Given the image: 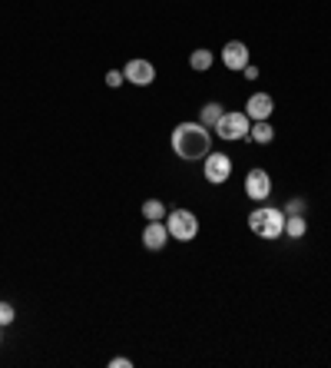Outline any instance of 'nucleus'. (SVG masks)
Returning a JSON list of instances; mask_svg holds the SVG:
<instances>
[{"mask_svg": "<svg viewBox=\"0 0 331 368\" xmlns=\"http://www.w3.org/2000/svg\"><path fill=\"white\" fill-rule=\"evenodd\" d=\"M272 109H275V100L272 93H252L245 103V116L252 123L255 120H272Z\"/></svg>", "mask_w": 331, "mask_h": 368, "instance_id": "9", "label": "nucleus"}, {"mask_svg": "<svg viewBox=\"0 0 331 368\" xmlns=\"http://www.w3.org/2000/svg\"><path fill=\"white\" fill-rule=\"evenodd\" d=\"M172 153L186 160V163H195V160H206L212 153V133L202 123H179L172 130Z\"/></svg>", "mask_w": 331, "mask_h": 368, "instance_id": "1", "label": "nucleus"}, {"mask_svg": "<svg viewBox=\"0 0 331 368\" xmlns=\"http://www.w3.org/2000/svg\"><path fill=\"white\" fill-rule=\"evenodd\" d=\"M248 137L265 146V143H272V139H275V130H272V123H268V120H255V123H252V130H248Z\"/></svg>", "mask_w": 331, "mask_h": 368, "instance_id": "11", "label": "nucleus"}, {"mask_svg": "<svg viewBox=\"0 0 331 368\" xmlns=\"http://www.w3.org/2000/svg\"><path fill=\"white\" fill-rule=\"evenodd\" d=\"M222 113H225V109H222V103H206V107H202V113H199V123H202V126H209V130H216V123L222 120Z\"/></svg>", "mask_w": 331, "mask_h": 368, "instance_id": "13", "label": "nucleus"}, {"mask_svg": "<svg viewBox=\"0 0 331 368\" xmlns=\"http://www.w3.org/2000/svg\"><path fill=\"white\" fill-rule=\"evenodd\" d=\"M123 77L126 83H133V86H150L156 80V67H152L150 60H129L123 67Z\"/></svg>", "mask_w": 331, "mask_h": 368, "instance_id": "7", "label": "nucleus"}, {"mask_svg": "<svg viewBox=\"0 0 331 368\" xmlns=\"http://www.w3.org/2000/svg\"><path fill=\"white\" fill-rule=\"evenodd\" d=\"M305 209H308V203H305V199H291V203L285 206V216H302Z\"/></svg>", "mask_w": 331, "mask_h": 368, "instance_id": "18", "label": "nucleus"}, {"mask_svg": "<svg viewBox=\"0 0 331 368\" xmlns=\"http://www.w3.org/2000/svg\"><path fill=\"white\" fill-rule=\"evenodd\" d=\"M305 232H308L305 216H285V236H289V239H302Z\"/></svg>", "mask_w": 331, "mask_h": 368, "instance_id": "14", "label": "nucleus"}, {"mask_svg": "<svg viewBox=\"0 0 331 368\" xmlns=\"http://www.w3.org/2000/svg\"><path fill=\"white\" fill-rule=\"evenodd\" d=\"M17 319V309L10 305V302H0V325H10Z\"/></svg>", "mask_w": 331, "mask_h": 368, "instance_id": "16", "label": "nucleus"}, {"mask_svg": "<svg viewBox=\"0 0 331 368\" xmlns=\"http://www.w3.org/2000/svg\"><path fill=\"white\" fill-rule=\"evenodd\" d=\"M172 236H169V229H166L163 219H156V222H146V229H143V245L150 249V252H159L166 243H169Z\"/></svg>", "mask_w": 331, "mask_h": 368, "instance_id": "10", "label": "nucleus"}, {"mask_svg": "<svg viewBox=\"0 0 331 368\" xmlns=\"http://www.w3.org/2000/svg\"><path fill=\"white\" fill-rule=\"evenodd\" d=\"M202 173H206V179L212 183V186H222L225 179L232 176V160L225 156V153H209L206 160H202Z\"/></svg>", "mask_w": 331, "mask_h": 368, "instance_id": "5", "label": "nucleus"}, {"mask_svg": "<svg viewBox=\"0 0 331 368\" xmlns=\"http://www.w3.org/2000/svg\"><path fill=\"white\" fill-rule=\"evenodd\" d=\"M222 63H225V70H245L248 67V47L242 40H229L225 47H222Z\"/></svg>", "mask_w": 331, "mask_h": 368, "instance_id": "8", "label": "nucleus"}, {"mask_svg": "<svg viewBox=\"0 0 331 368\" xmlns=\"http://www.w3.org/2000/svg\"><path fill=\"white\" fill-rule=\"evenodd\" d=\"M242 73H245V80H259V67H252V63H248Z\"/></svg>", "mask_w": 331, "mask_h": 368, "instance_id": "20", "label": "nucleus"}, {"mask_svg": "<svg viewBox=\"0 0 331 368\" xmlns=\"http://www.w3.org/2000/svg\"><path fill=\"white\" fill-rule=\"evenodd\" d=\"M248 229L255 232L259 239H278V236H285V209H252V216H248Z\"/></svg>", "mask_w": 331, "mask_h": 368, "instance_id": "2", "label": "nucleus"}, {"mask_svg": "<svg viewBox=\"0 0 331 368\" xmlns=\"http://www.w3.org/2000/svg\"><path fill=\"white\" fill-rule=\"evenodd\" d=\"M123 83H126L123 70H110V73H106V86H110V90H116V86H123Z\"/></svg>", "mask_w": 331, "mask_h": 368, "instance_id": "17", "label": "nucleus"}, {"mask_svg": "<svg viewBox=\"0 0 331 368\" xmlns=\"http://www.w3.org/2000/svg\"><path fill=\"white\" fill-rule=\"evenodd\" d=\"M212 60H216V56H212V50L199 47V50H193V54H189V67L199 70V73H206V70L212 67Z\"/></svg>", "mask_w": 331, "mask_h": 368, "instance_id": "12", "label": "nucleus"}, {"mask_svg": "<svg viewBox=\"0 0 331 368\" xmlns=\"http://www.w3.org/2000/svg\"><path fill=\"white\" fill-rule=\"evenodd\" d=\"M166 229H169V236L176 243H193L195 236H199V219L189 209H172L169 219H166Z\"/></svg>", "mask_w": 331, "mask_h": 368, "instance_id": "3", "label": "nucleus"}, {"mask_svg": "<svg viewBox=\"0 0 331 368\" xmlns=\"http://www.w3.org/2000/svg\"><path fill=\"white\" fill-rule=\"evenodd\" d=\"M110 368H133L129 358H110Z\"/></svg>", "mask_w": 331, "mask_h": 368, "instance_id": "19", "label": "nucleus"}, {"mask_svg": "<svg viewBox=\"0 0 331 368\" xmlns=\"http://www.w3.org/2000/svg\"><path fill=\"white\" fill-rule=\"evenodd\" d=\"M245 196L248 199H255V203H262L272 196V176L265 173L262 166H255V169H248L245 176Z\"/></svg>", "mask_w": 331, "mask_h": 368, "instance_id": "6", "label": "nucleus"}, {"mask_svg": "<svg viewBox=\"0 0 331 368\" xmlns=\"http://www.w3.org/2000/svg\"><path fill=\"white\" fill-rule=\"evenodd\" d=\"M0 328H3V325H0Z\"/></svg>", "mask_w": 331, "mask_h": 368, "instance_id": "21", "label": "nucleus"}, {"mask_svg": "<svg viewBox=\"0 0 331 368\" xmlns=\"http://www.w3.org/2000/svg\"><path fill=\"white\" fill-rule=\"evenodd\" d=\"M248 130H252V120L245 113H222V120L216 123L212 133H219V139H225V143H235V139H245Z\"/></svg>", "mask_w": 331, "mask_h": 368, "instance_id": "4", "label": "nucleus"}, {"mask_svg": "<svg viewBox=\"0 0 331 368\" xmlns=\"http://www.w3.org/2000/svg\"><path fill=\"white\" fill-rule=\"evenodd\" d=\"M143 216L150 219V222H156V219H166V206L159 203V199H146V203H143Z\"/></svg>", "mask_w": 331, "mask_h": 368, "instance_id": "15", "label": "nucleus"}]
</instances>
